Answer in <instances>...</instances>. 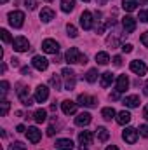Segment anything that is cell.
Masks as SVG:
<instances>
[{"label":"cell","mask_w":148,"mask_h":150,"mask_svg":"<svg viewBox=\"0 0 148 150\" xmlns=\"http://www.w3.org/2000/svg\"><path fill=\"white\" fill-rule=\"evenodd\" d=\"M66 63H70V65H73V63H82V65H85L87 63V58L84 56V54H80V51L77 49V47H70L68 51H66Z\"/></svg>","instance_id":"6da1fadb"},{"label":"cell","mask_w":148,"mask_h":150,"mask_svg":"<svg viewBox=\"0 0 148 150\" xmlns=\"http://www.w3.org/2000/svg\"><path fill=\"white\" fill-rule=\"evenodd\" d=\"M61 75H63V79H65V89H66V91H72L75 87V80H77L75 72L72 68H63V70H61Z\"/></svg>","instance_id":"7a4b0ae2"},{"label":"cell","mask_w":148,"mask_h":150,"mask_svg":"<svg viewBox=\"0 0 148 150\" xmlns=\"http://www.w3.org/2000/svg\"><path fill=\"white\" fill-rule=\"evenodd\" d=\"M9 23H11V26H14V28H21L23 23H25V14H23L21 11H12V12H9Z\"/></svg>","instance_id":"3957f363"},{"label":"cell","mask_w":148,"mask_h":150,"mask_svg":"<svg viewBox=\"0 0 148 150\" xmlns=\"http://www.w3.org/2000/svg\"><path fill=\"white\" fill-rule=\"evenodd\" d=\"M42 51L47 52V54H58V51H59V44H58L56 40H52V38H47V40L42 42Z\"/></svg>","instance_id":"277c9868"},{"label":"cell","mask_w":148,"mask_h":150,"mask_svg":"<svg viewBox=\"0 0 148 150\" xmlns=\"http://www.w3.org/2000/svg\"><path fill=\"white\" fill-rule=\"evenodd\" d=\"M12 45H14V51H18V52H25L30 49V42L25 37H16L12 40Z\"/></svg>","instance_id":"5b68a950"},{"label":"cell","mask_w":148,"mask_h":150,"mask_svg":"<svg viewBox=\"0 0 148 150\" xmlns=\"http://www.w3.org/2000/svg\"><path fill=\"white\" fill-rule=\"evenodd\" d=\"M122 138H124V142H127V143L132 145V143L138 142V131L134 127H125L124 133H122Z\"/></svg>","instance_id":"8992f818"},{"label":"cell","mask_w":148,"mask_h":150,"mask_svg":"<svg viewBox=\"0 0 148 150\" xmlns=\"http://www.w3.org/2000/svg\"><path fill=\"white\" fill-rule=\"evenodd\" d=\"M32 65H33V68H37L38 72H44V70H47V67H49V61H47L44 56H33V59H32Z\"/></svg>","instance_id":"52a82bcc"},{"label":"cell","mask_w":148,"mask_h":150,"mask_svg":"<svg viewBox=\"0 0 148 150\" xmlns=\"http://www.w3.org/2000/svg\"><path fill=\"white\" fill-rule=\"evenodd\" d=\"M129 68H131V70H132L136 75H145V74H147V65H145L143 61H140V59H134V61H131Z\"/></svg>","instance_id":"ba28073f"},{"label":"cell","mask_w":148,"mask_h":150,"mask_svg":"<svg viewBox=\"0 0 148 150\" xmlns=\"http://www.w3.org/2000/svg\"><path fill=\"white\" fill-rule=\"evenodd\" d=\"M80 25H82L84 30H91L92 28V14L89 11H84L80 14Z\"/></svg>","instance_id":"9c48e42d"},{"label":"cell","mask_w":148,"mask_h":150,"mask_svg":"<svg viewBox=\"0 0 148 150\" xmlns=\"http://www.w3.org/2000/svg\"><path fill=\"white\" fill-rule=\"evenodd\" d=\"M122 26H124L125 33H132L136 30V19L131 16H125V18H122Z\"/></svg>","instance_id":"30bf717a"},{"label":"cell","mask_w":148,"mask_h":150,"mask_svg":"<svg viewBox=\"0 0 148 150\" xmlns=\"http://www.w3.org/2000/svg\"><path fill=\"white\" fill-rule=\"evenodd\" d=\"M18 96H19V100H21V103H23L25 107H32V105H33V100L30 98L26 87H19V89H18Z\"/></svg>","instance_id":"8fae6325"},{"label":"cell","mask_w":148,"mask_h":150,"mask_svg":"<svg viewBox=\"0 0 148 150\" xmlns=\"http://www.w3.org/2000/svg\"><path fill=\"white\" fill-rule=\"evenodd\" d=\"M47 98H49V89L45 86H38L35 89V101L37 103H44Z\"/></svg>","instance_id":"7c38bea8"},{"label":"cell","mask_w":148,"mask_h":150,"mask_svg":"<svg viewBox=\"0 0 148 150\" xmlns=\"http://www.w3.org/2000/svg\"><path fill=\"white\" fill-rule=\"evenodd\" d=\"M78 105H82V107H96V98L94 96H89V94H80L78 96Z\"/></svg>","instance_id":"4fadbf2b"},{"label":"cell","mask_w":148,"mask_h":150,"mask_svg":"<svg viewBox=\"0 0 148 150\" xmlns=\"http://www.w3.org/2000/svg\"><path fill=\"white\" fill-rule=\"evenodd\" d=\"M26 136L32 143H38L40 138H42V131H38L37 127H28L26 129Z\"/></svg>","instance_id":"5bb4252c"},{"label":"cell","mask_w":148,"mask_h":150,"mask_svg":"<svg viewBox=\"0 0 148 150\" xmlns=\"http://www.w3.org/2000/svg\"><path fill=\"white\" fill-rule=\"evenodd\" d=\"M61 108H63V113H65V115H73V113L77 112V103L70 101V100H65V101L61 103Z\"/></svg>","instance_id":"9a60e30c"},{"label":"cell","mask_w":148,"mask_h":150,"mask_svg":"<svg viewBox=\"0 0 148 150\" xmlns=\"http://www.w3.org/2000/svg\"><path fill=\"white\" fill-rule=\"evenodd\" d=\"M54 147L59 150H72L73 149V142L70 138H61V140H56Z\"/></svg>","instance_id":"2e32d148"},{"label":"cell","mask_w":148,"mask_h":150,"mask_svg":"<svg viewBox=\"0 0 148 150\" xmlns=\"http://www.w3.org/2000/svg\"><path fill=\"white\" fill-rule=\"evenodd\" d=\"M122 103L125 105V107H129V108H136V107H140V96H136V94H132V96H125L124 100H122Z\"/></svg>","instance_id":"e0dca14e"},{"label":"cell","mask_w":148,"mask_h":150,"mask_svg":"<svg viewBox=\"0 0 148 150\" xmlns=\"http://www.w3.org/2000/svg\"><path fill=\"white\" fill-rule=\"evenodd\" d=\"M75 124H77V126H89V124H91V113H87V112L78 113V115L75 117Z\"/></svg>","instance_id":"ac0fdd59"},{"label":"cell","mask_w":148,"mask_h":150,"mask_svg":"<svg viewBox=\"0 0 148 150\" xmlns=\"http://www.w3.org/2000/svg\"><path fill=\"white\" fill-rule=\"evenodd\" d=\"M127 87H129V79H127V75H120V77L117 79V91H118V93H124V91H127Z\"/></svg>","instance_id":"d6986e66"},{"label":"cell","mask_w":148,"mask_h":150,"mask_svg":"<svg viewBox=\"0 0 148 150\" xmlns=\"http://www.w3.org/2000/svg\"><path fill=\"white\" fill-rule=\"evenodd\" d=\"M92 140H94V134H92L91 131H82V133L78 134V142H80L82 145H91Z\"/></svg>","instance_id":"ffe728a7"},{"label":"cell","mask_w":148,"mask_h":150,"mask_svg":"<svg viewBox=\"0 0 148 150\" xmlns=\"http://www.w3.org/2000/svg\"><path fill=\"white\" fill-rule=\"evenodd\" d=\"M40 19H42L44 23H49L51 19H54V11L49 9V7H44L42 12H40Z\"/></svg>","instance_id":"44dd1931"},{"label":"cell","mask_w":148,"mask_h":150,"mask_svg":"<svg viewBox=\"0 0 148 150\" xmlns=\"http://www.w3.org/2000/svg\"><path fill=\"white\" fill-rule=\"evenodd\" d=\"M117 122H118L120 126H124V124L131 122V113L127 112V110H122V112H118V113H117Z\"/></svg>","instance_id":"7402d4cb"},{"label":"cell","mask_w":148,"mask_h":150,"mask_svg":"<svg viewBox=\"0 0 148 150\" xmlns=\"http://www.w3.org/2000/svg\"><path fill=\"white\" fill-rule=\"evenodd\" d=\"M122 7H124V11H127V12H132V11H136V7H138V0H122Z\"/></svg>","instance_id":"603a6c76"},{"label":"cell","mask_w":148,"mask_h":150,"mask_svg":"<svg viewBox=\"0 0 148 150\" xmlns=\"http://www.w3.org/2000/svg\"><path fill=\"white\" fill-rule=\"evenodd\" d=\"M113 82V74L111 72H105L101 75V87H110Z\"/></svg>","instance_id":"cb8c5ba5"},{"label":"cell","mask_w":148,"mask_h":150,"mask_svg":"<svg viewBox=\"0 0 148 150\" xmlns=\"http://www.w3.org/2000/svg\"><path fill=\"white\" fill-rule=\"evenodd\" d=\"M96 134H98V140H99V142H106V140L110 138L108 129H106V127H101V126L96 129Z\"/></svg>","instance_id":"d4e9b609"},{"label":"cell","mask_w":148,"mask_h":150,"mask_svg":"<svg viewBox=\"0 0 148 150\" xmlns=\"http://www.w3.org/2000/svg\"><path fill=\"white\" fill-rule=\"evenodd\" d=\"M61 9L63 12H72L75 9V0H61Z\"/></svg>","instance_id":"484cf974"},{"label":"cell","mask_w":148,"mask_h":150,"mask_svg":"<svg viewBox=\"0 0 148 150\" xmlns=\"http://www.w3.org/2000/svg\"><path fill=\"white\" fill-rule=\"evenodd\" d=\"M96 61H98V65H108V63H110L108 52H98V54H96Z\"/></svg>","instance_id":"4316f807"},{"label":"cell","mask_w":148,"mask_h":150,"mask_svg":"<svg viewBox=\"0 0 148 150\" xmlns=\"http://www.w3.org/2000/svg\"><path fill=\"white\" fill-rule=\"evenodd\" d=\"M33 119H35V122L42 124V122H45V119H47V112H45L44 108H38L37 112H35V115H33Z\"/></svg>","instance_id":"83f0119b"},{"label":"cell","mask_w":148,"mask_h":150,"mask_svg":"<svg viewBox=\"0 0 148 150\" xmlns=\"http://www.w3.org/2000/svg\"><path fill=\"white\" fill-rule=\"evenodd\" d=\"M101 115H103V119H105V120H111V119L115 117V110H113L111 107H106V108H103V110H101Z\"/></svg>","instance_id":"f1b7e54d"},{"label":"cell","mask_w":148,"mask_h":150,"mask_svg":"<svg viewBox=\"0 0 148 150\" xmlns=\"http://www.w3.org/2000/svg\"><path fill=\"white\" fill-rule=\"evenodd\" d=\"M98 70H96V68H91V70H89V72H87V75H85V79H87V82H91V84H92V82H96V80H98Z\"/></svg>","instance_id":"f546056e"},{"label":"cell","mask_w":148,"mask_h":150,"mask_svg":"<svg viewBox=\"0 0 148 150\" xmlns=\"http://www.w3.org/2000/svg\"><path fill=\"white\" fill-rule=\"evenodd\" d=\"M9 108H11V103H9L7 100H4V101L0 103V115H2V117H5L7 112H9Z\"/></svg>","instance_id":"4dcf8cb0"},{"label":"cell","mask_w":148,"mask_h":150,"mask_svg":"<svg viewBox=\"0 0 148 150\" xmlns=\"http://www.w3.org/2000/svg\"><path fill=\"white\" fill-rule=\"evenodd\" d=\"M49 84L54 87V89H61V80H59V77L54 74L52 77H51V80H49Z\"/></svg>","instance_id":"1f68e13d"},{"label":"cell","mask_w":148,"mask_h":150,"mask_svg":"<svg viewBox=\"0 0 148 150\" xmlns=\"http://www.w3.org/2000/svg\"><path fill=\"white\" fill-rule=\"evenodd\" d=\"M66 32H68V35H70V37H72V38L78 37V33H77V28H75L73 25H70V23L66 25Z\"/></svg>","instance_id":"d6a6232c"},{"label":"cell","mask_w":148,"mask_h":150,"mask_svg":"<svg viewBox=\"0 0 148 150\" xmlns=\"http://www.w3.org/2000/svg\"><path fill=\"white\" fill-rule=\"evenodd\" d=\"M9 150H26V145L21 143V142H14V143L9 147Z\"/></svg>","instance_id":"836d02e7"},{"label":"cell","mask_w":148,"mask_h":150,"mask_svg":"<svg viewBox=\"0 0 148 150\" xmlns=\"http://www.w3.org/2000/svg\"><path fill=\"white\" fill-rule=\"evenodd\" d=\"M25 4H26V7H28L30 11H33V9H37L38 0H25Z\"/></svg>","instance_id":"e575fe53"},{"label":"cell","mask_w":148,"mask_h":150,"mask_svg":"<svg viewBox=\"0 0 148 150\" xmlns=\"http://www.w3.org/2000/svg\"><path fill=\"white\" fill-rule=\"evenodd\" d=\"M0 35H2V40H4L5 44H9V42L12 40V38H11V33H9L7 30H2V32H0Z\"/></svg>","instance_id":"d590c367"},{"label":"cell","mask_w":148,"mask_h":150,"mask_svg":"<svg viewBox=\"0 0 148 150\" xmlns=\"http://www.w3.org/2000/svg\"><path fill=\"white\" fill-rule=\"evenodd\" d=\"M7 91H9V82L7 80H2V98L7 94Z\"/></svg>","instance_id":"8d00e7d4"},{"label":"cell","mask_w":148,"mask_h":150,"mask_svg":"<svg viewBox=\"0 0 148 150\" xmlns=\"http://www.w3.org/2000/svg\"><path fill=\"white\" fill-rule=\"evenodd\" d=\"M140 133H141L145 138H148V124H143V126H140Z\"/></svg>","instance_id":"74e56055"},{"label":"cell","mask_w":148,"mask_h":150,"mask_svg":"<svg viewBox=\"0 0 148 150\" xmlns=\"http://www.w3.org/2000/svg\"><path fill=\"white\" fill-rule=\"evenodd\" d=\"M140 19H141L143 23H148V11H141V12H140Z\"/></svg>","instance_id":"f35d334b"},{"label":"cell","mask_w":148,"mask_h":150,"mask_svg":"<svg viewBox=\"0 0 148 150\" xmlns=\"http://www.w3.org/2000/svg\"><path fill=\"white\" fill-rule=\"evenodd\" d=\"M56 129H58V127H56V124H51V126H49V129H47V134H49V136H52L54 133H58Z\"/></svg>","instance_id":"ab89813d"},{"label":"cell","mask_w":148,"mask_h":150,"mask_svg":"<svg viewBox=\"0 0 148 150\" xmlns=\"http://www.w3.org/2000/svg\"><path fill=\"white\" fill-rule=\"evenodd\" d=\"M122 51L124 52H132V44H124L122 45Z\"/></svg>","instance_id":"60d3db41"},{"label":"cell","mask_w":148,"mask_h":150,"mask_svg":"<svg viewBox=\"0 0 148 150\" xmlns=\"http://www.w3.org/2000/svg\"><path fill=\"white\" fill-rule=\"evenodd\" d=\"M141 42H143L145 47H148V32H145V33L141 35Z\"/></svg>","instance_id":"b9f144b4"},{"label":"cell","mask_w":148,"mask_h":150,"mask_svg":"<svg viewBox=\"0 0 148 150\" xmlns=\"http://www.w3.org/2000/svg\"><path fill=\"white\" fill-rule=\"evenodd\" d=\"M113 63H115V67H120V65H122V58H120V56H115V58H113Z\"/></svg>","instance_id":"7bdbcfd3"},{"label":"cell","mask_w":148,"mask_h":150,"mask_svg":"<svg viewBox=\"0 0 148 150\" xmlns=\"http://www.w3.org/2000/svg\"><path fill=\"white\" fill-rule=\"evenodd\" d=\"M11 65L12 67H19V59L18 58H11Z\"/></svg>","instance_id":"ee69618b"},{"label":"cell","mask_w":148,"mask_h":150,"mask_svg":"<svg viewBox=\"0 0 148 150\" xmlns=\"http://www.w3.org/2000/svg\"><path fill=\"white\" fill-rule=\"evenodd\" d=\"M21 74L23 75H30V68H28V67H23V68H21Z\"/></svg>","instance_id":"f6af8a7d"},{"label":"cell","mask_w":148,"mask_h":150,"mask_svg":"<svg viewBox=\"0 0 148 150\" xmlns=\"http://www.w3.org/2000/svg\"><path fill=\"white\" fill-rule=\"evenodd\" d=\"M16 131H18V133H25L26 129H25V126H23V124H19V126L16 127Z\"/></svg>","instance_id":"bcb514c9"},{"label":"cell","mask_w":148,"mask_h":150,"mask_svg":"<svg viewBox=\"0 0 148 150\" xmlns=\"http://www.w3.org/2000/svg\"><path fill=\"white\" fill-rule=\"evenodd\" d=\"M143 117H145V119L148 120V105L145 107V108H143Z\"/></svg>","instance_id":"7dc6e473"},{"label":"cell","mask_w":148,"mask_h":150,"mask_svg":"<svg viewBox=\"0 0 148 150\" xmlns=\"http://www.w3.org/2000/svg\"><path fill=\"white\" fill-rule=\"evenodd\" d=\"M106 150H118L115 145H110V147H106Z\"/></svg>","instance_id":"c3c4849f"},{"label":"cell","mask_w":148,"mask_h":150,"mask_svg":"<svg viewBox=\"0 0 148 150\" xmlns=\"http://www.w3.org/2000/svg\"><path fill=\"white\" fill-rule=\"evenodd\" d=\"M145 94L148 96V80H147V84H145Z\"/></svg>","instance_id":"681fc988"},{"label":"cell","mask_w":148,"mask_h":150,"mask_svg":"<svg viewBox=\"0 0 148 150\" xmlns=\"http://www.w3.org/2000/svg\"><path fill=\"white\" fill-rule=\"evenodd\" d=\"M140 4H143V5H148V0H140Z\"/></svg>","instance_id":"f907efd6"},{"label":"cell","mask_w":148,"mask_h":150,"mask_svg":"<svg viewBox=\"0 0 148 150\" xmlns=\"http://www.w3.org/2000/svg\"><path fill=\"white\" fill-rule=\"evenodd\" d=\"M78 150H87V149H85V147H84V145H82V147H80V149H78Z\"/></svg>","instance_id":"816d5d0a"},{"label":"cell","mask_w":148,"mask_h":150,"mask_svg":"<svg viewBox=\"0 0 148 150\" xmlns=\"http://www.w3.org/2000/svg\"><path fill=\"white\" fill-rule=\"evenodd\" d=\"M0 2H2V4H7V2H9V0H0Z\"/></svg>","instance_id":"f5cc1de1"},{"label":"cell","mask_w":148,"mask_h":150,"mask_svg":"<svg viewBox=\"0 0 148 150\" xmlns=\"http://www.w3.org/2000/svg\"><path fill=\"white\" fill-rule=\"evenodd\" d=\"M105 2H106V0H99V4H105Z\"/></svg>","instance_id":"db71d44e"},{"label":"cell","mask_w":148,"mask_h":150,"mask_svg":"<svg viewBox=\"0 0 148 150\" xmlns=\"http://www.w3.org/2000/svg\"><path fill=\"white\" fill-rule=\"evenodd\" d=\"M47 2H52V0H47Z\"/></svg>","instance_id":"11a10c76"},{"label":"cell","mask_w":148,"mask_h":150,"mask_svg":"<svg viewBox=\"0 0 148 150\" xmlns=\"http://www.w3.org/2000/svg\"><path fill=\"white\" fill-rule=\"evenodd\" d=\"M84 2H89V0H84Z\"/></svg>","instance_id":"9f6ffc18"}]
</instances>
